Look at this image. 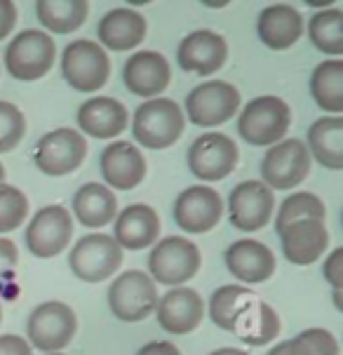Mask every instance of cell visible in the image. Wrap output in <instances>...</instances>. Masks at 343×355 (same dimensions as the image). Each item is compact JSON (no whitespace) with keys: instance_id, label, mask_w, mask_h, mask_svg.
Here are the masks:
<instances>
[{"instance_id":"obj_9","label":"cell","mask_w":343,"mask_h":355,"mask_svg":"<svg viewBox=\"0 0 343 355\" xmlns=\"http://www.w3.org/2000/svg\"><path fill=\"white\" fill-rule=\"evenodd\" d=\"M310 174V153L301 139H282L261 160V179L270 191H292Z\"/></svg>"},{"instance_id":"obj_14","label":"cell","mask_w":343,"mask_h":355,"mask_svg":"<svg viewBox=\"0 0 343 355\" xmlns=\"http://www.w3.org/2000/svg\"><path fill=\"white\" fill-rule=\"evenodd\" d=\"M275 209V193L263 182H243L228 196V219L238 231L252 233L268 226Z\"/></svg>"},{"instance_id":"obj_16","label":"cell","mask_w":343,"mask_h":355,"mask_svg":"<svg viewBox=\"0 0 343 355\" xmlns=\"http://www.w3.org/2000/svg\"><path fill=\"white\" fill-rule=\"evenodd\" d=\"M228 59V43L224 35L200 28V31L188 33L179 43L177 62L184 71L197 76H212Z\"/></svg>"},{"instance_id":"obj_35","label":"cell","mask_w":343,"mask_h":355,"mask_svg":"<svg viewBox=\"0 0 343 355\" xmlns=\"http://www.w3.org/2000/svg\"><path fill=\"white\" fill-rule=\"evenodd\" d=\"M28 214V198L17 186L0 184V233L17 231Z\"/></svg>"},{"instance_id":"obj_20","label":"cell","mask_w":343,"mask_h":355,"mask_svg":"<svg viewBox=\"0 0 343 355\" xmlns=\"http://www.w3.org/2000/svg\"><path fill=\"white\" fill-rule=\"evenodd\" d=\"M226 268L240 282L258 285L275 273V254L258 240H236L226 250Z\"/></svg>"},{"instance_id":"obj_25","label":"cell","mask_w":343,"mask_h":355,"mask_svg":"<svg viewBox=\"0 0 343 355\" xmlns=\"http://www.w3.org/2000/svg\"><path fill=\"white\" fill-rule=\"evenodd\" d=\"M256 31L270 50H287L304 35V17L292 5H268L258 15Z\"/></svg>"},{"instance_id":"obj_43","label":"cell","mask_w":343,"mask_h":355,"mask_svg":"<svg viewBox=\"0 0 343 355\" xmlns=\"http://www.w3.org/2000/svg\"><path fill=\"white\" fill-rule=\"evenodd\" d=\"M209 355H249V353L240 351V348H219V351H214V353H209Z\"/></svg>"},{"instance_id":"obj_11","label":"cell","mask_w":343,"mask_h":355,"mask_svg":"<svg viewBox=\"0 0 343 355\" xmlns=\"http://www.w3.org/2000/svg\"><path fill=\"white\" fill-rule=\"evenodd\" d=\"M87 155V141L78 130L62 128L45 135L33 153L35 167L47 177H64L76 172Z\"/></svg>"},{"instance_id":"obj_2","label":"cell","mask_w":343,"mask_h":355,"mask_svg":"<svg viewBox=\"0 0 343 355\" xmlns=\"http://www.w3.org/2000/svg\"><path fill=\"white\" fill-rule=\"evenodd\" d=\"M290 125V106H287V101L273 97V94L252 99L238 118L240 137L252 146H275L278 141L285 139Z\"/></svg>"},{"instance_id":"obj_44","label":"cell","mask_w":343,"mask_h":355,"mask_svg":"<svg viewBox=\"0 0 343 355\" xmlns=\"http://www.w3.org/2000/svg\"><path fill=\"white\" fill-rule=\"evenodd\" d=\"M334 306L339 311H343V299H341V292L339 290H334Z\"/></svg>"},{"instance_id":"obj_36","label":"cell","mask_w":343,"mask_h":355,"mask_svg":"<svg viewBox=\"0 0 343 355\" xmlns=\"http://www.w3.org/2000/svg\"><path fill=\"white\" fill-rule=\"evenodd\" d=\"M26 135V118L10 101H0V153H10Z\"/></svg>"},{"instance_id":"obj_47","label":"cell","mask_w":343,"mask_h":355,"mask_svg":"<svg viewBox=\"0 0 343 355\" xmlns=\"http://www.w3.org/2000/svg\"><path fill=\"white\" fill-rule=\"evenodd\" d=\"M0 320H3V306H0Z\"/></svg>"},{"instance_id":"obj_22","label":"cell","mask_w":343,"mask_h":355,"mask_svg":"<svg viewBox=\"0 0 343 355\" xmlns=\"http://www.w3.org/2000/svg\"><path fill=\"white\" fill-rule=\"evenodd\" d=\"M160 236V216L150 205L137 202L125 207L118 214L116 228H113V240L120 245V250L139 252L155 245Z\"/></svg>"},{"instance_id":"obj_10","label":"cell","mask_w":343,"mask_h":355,"mask_svg":"<svg viewBox=\"0 0 343 355\" xmlns=\"http://www.w3.org/2000/svg\"><path fill=\"white\" fill-rule=\"evenodd\" d=\"M240 108V92L226 80H207L186 97V116L197 128H216L231 120Z\"/></svg>"},{"instance_id":"obj_24","label":"cell","mask_w":343,"mask_h":355,"mask_svg":"<svg viewBox=\"0 0 343 355\" xmlns=\"http://www.w3.org/2000/svg\"><path fill=\"white\" fill-rule=\"evenodd\" d=\"M97 35L99 43L108 50H134L146 38V19L134 8H116L101 17Z\"/></svg>"},{"instance_id":"obj_30","label":"cell","mask_w":343,"mask_h":355,"mask_svg":"<svg viewBox=\"0 0 343 355\" xmlns=\"http://www.w3.org/2000/svg\"><path fill=\"white\" fill-rule=\"evenodd\" d=\"M89 5L85 0H40L35 15L52 33H73L85 24Z\"/></svg>"},{"instance_id":"obj_15","label":"cell","mask_w":343,"mask_h":355,"mask_svg":"<svg viewBox=\"0 0 343 355\" xmlns=\"http://www.w3.org/2000/svg\"><path fill=\"white\" fill-rule=\"evenodd\" d=\"M224 200L209 186H191L174 202V221L186 233H207L219 224Z\"/></svg>"},{"instance_id":"obj_1","label":"cell","mask_w":343,"mask_h":355,"mask_svg":"<svg viewBox=\"0 0 343 355\" xmlns=\"http://www.w3.org/2000/svg\"><path fill=\"white\" fill-rule=\"evenodd\" d=\"M184 125L186 120L177 101L155 97L137 108L134 120H132V135L143 148L160 151V148L172 146L184 135Z\"/></svg>"},{"instance_id":"obj_26","label":"cell","mask_w":343,"mask_h":355,"mask_svg":"<svg viewBox=\"0 0 343 355\" xmlns=\"http://www.w3.org/2000/svg\"><path fill=\"white\" fill-rule=\"evenodd\" d=\"M233 334L247 346H266L280 334V315L261 299H254L238 313L233 322Z\"/></svg>"},{"instance_id":"obj_41","label":"cell","mask_w":343,"mask_h":355,"mask_svg":"<svg viewBox=\"0 0 343 355\" xmlns=\"http://www.w3.org/2000/svg\"><path fill=\"white\" fill-rule=\"evenodd\" d=\"M137 355H182V351L172 341H150V344L139 348Z\"/></svg>"},{"instance_id":"obj_4","label":"cell","mask_w":343,"mask_h":355,"mask_svg":"<svg viewBox=\"0 0 343 355\" xmlns=\"http://www.w3.org/2000/svg\"><path fill=\"white\" fill-rule=\"evenodd\" d=\"M57 59V45L38 28L17 33L5 50V69L12 78L31 83L43 78Z\"/></svg>"},{"instance_id":"obj_3","label":"cell","mask_w":343,"mask_h":355,"mask_svg":"<svg viewBox=\"0 0 343 355\" xmlns=\"http://www.w3.org/2000/svg\"><path fill=\"white\" fill-rule=\"evenodd\" d=\"M202 257L188 238L170 236L160 240L148 254V278L158 285H184L200 270Z\"/></svg>"},{"instance_id":"obj_32","label":"cell","mask_w":343,"mask_h":355,"mask_svg":"<svg viewBox=\"0 0 343 355\" xmlns=\"http://www.w3.org/2000/svg\"><path fill=\"white\" fill-rule=\"evenodd\" d=\"M308 35L320 52L332 57L343 54V10L327 8L315 12L308 21Z\"/></svg>"},{"instance_id":"obj_38","label":"cell","mask_w":343,"mask_h":355,"mask_svg":"<svg viewBox=\"0 0 343 355\" xmlns=\"http://www.w3.org/2000/svg\"><path fill=\"white\" fill-rule=\"evenodd\" d=\"M0 355H33L28 341H24L17 334H3L0 336Z\"/></svg>"},{"instance_id":"obj_34","label":"cell","mask_w":343,"mask_h":355,"mask_svg":"<svg viewBox=\"0 0 343 355\" xmlns=\"http://www.w3.org/2000/svg\"><path fill=\"white\" fill-rule=\"evenodd\" d=\"M287 346H290V355H341L336 336L322 327L304 329L292 341H287Z\"/></svg>"},{"instance_id":"obj_42","label":"cell","mask_w":343,"mask_h":355,"mask_svg":"<svg viewBox=\"0 0 343 355\" xmlns=\"http://www.w3.org/2000/svg\"><path fill=\"white\" fill-rule=\"evenodd\" d=\"M268 355H290V346H287V341H282V344L270 348Z\"/></svg>"},{"instance_id":"obj_6","label":"cell","mask_w":343,"mask_h":355,"mask_svg":"<svg viewBox=\"0 0 343 355\" xmlns=\"http://www.w3.org/2000/svg\"><path fill=\"white\" fill-rule=\"evenodd\" d=\"M158 285L143 270H125L108 287V306L120 322L146 320L158 306Z\"/></svg>"},{"instance_id":"obj_7","label":"cell","mask_w":343,"mask_h":355,"mask_svg":"<svg viewBox=\"0 0 343 355\" xmlns=\"http://www.w3.org/2000/svg\"><path fill=\"white\" fill-rule=\"evenodd\" d=\"M123 263V250L106 233H89L73 245L69 254V266L82 282H104L118 273Z\"/></svg>"},{"instance_id":"obj_19","label":"cell","mask_w":343,"mask_h":355,"mask_svg":"<svg viewBox=\"0 0 343 355\" xmlns=\"http://www.w3.org/2000/svg\"><path fill=\"white\" fill-rule=\"evenodd\" d=\"M158 322L170 334H188L202 322L204 302L191 287H172L165 297L158 299Z\"/></svg>"},{"instance_id":"obj_46","label":"cell","mask_w":343,"mask_h":355,"mask_svg":"<svg viewBox=\"0 0 343 355\" xmlns=\"http://www.w3.org/2000/svg\"><path fill=\"white\" fill-rule=\"evenodd\" d=\"M0 184H5V167H3V162H0Z\"/></svg>"},{"instance_id":"obj_29","label":"cell","mask_w":343,"mask_h":355,"mask_svg":"<svg viewBox=\"0 0 343 355\" xmlns=\"http://www.w3.org/2000/svg\"><path fill=\"white\" fill-rule=\"evenodd\" d=\"M310 94L315 104L327 113L343 111V62L327 59L317 64L310 76Z\"/></svg>"},{"instance_id":"obj_39","label":"cell","mask_w":343,"mask_h":355,"mask_svg":"<svg viewBox=\"0 0 343 355\" xmlns=\"http://www.w3.org/2000/svg\"><path fill=\"white\" fill-rule=\"evenodd\" d=\"M19 261V252H17V245L12 243L10 238H0V275L10 273L12 268Z\"/></svg>"},{"instance_id":"obj_13","label":"cell","mask_w":343,"mask_h":355,"mask_svg":"<svg viewBox=\"0 0 343 355\" xmlns=\"http://www.w3.org/2000/svg\"><path fill=\"white\" fill-rule=\"evenodd\" d=\"M73 238V219L62 205H47L26 228V248L33 257L52 259L69 248Z\"/></svg>"},{"instance_id":"obj_23","label":"cell","mask_w":343,"mask_h":355,"mask_svg":"<svg viewBox=\"0 0 343 355\" xmlns=\"http://www.w3.org/2000/svg\"><path fill=\"white\" fill-rule=\"evenodd\" d=\"M78 125L82 135L94 139H113L127 128V108L113 97H92L78 108Z\"/></svg>"},{"instance_id":"obj_45","label":"cell","mask_w":343,"mask_h":355,"mask_svg":"<svg viewBox=\"0 0 343 355\" xmlns=\"http://www.w3.org/2000/svg\"><path fill=\"white\" fill-rule=\"evenodd\" d=\"M207 8H226V0H216V3H212V0H207Z\"/></svg>"},{"instance_id":"obj_33","label":"cell","mask_w":343,"mask_h":355,"mask_svg":"<svg viewBox=\"0 0 343 355\" xmlns=\"http://www.w3.org/2000/svg\"><path fill=\"white\" fill-rule=\"evenodd\" d=\"M306 219L324 221L327 219V207H324V202L315 193L299 191V193H292L282 200L278 209V219H275V228L280 233L290 224H294V221H306Z\"/></svg>"},{"instance_id":"obj_5","label":"cell","mask_w":343,"mask_h":355,"mask_svg":"<svg viewBox=\"0 0 343 355\" xmlns=\"http://www.w3.org/2000/svg\"><path fill=\"white\" fill-rule=\"evenodd\" d=\"M62 76L78 92H97L111 76L108 54L94 40H73L62 52Z\"/></svg>"},{"instance_id":"obj_17","label":"cell","mask_w":343,"mask_h":355,"mask_svg":"<svg viewBox=\"0 0 343 355\" xmlns=\"http://www.w3.org/2000/svg\"><path fill=\"white\" fill-rule=\"evenodd\" d=\"M123 78L132 94L143 97L148 101V99H155L158 94H162L167 89L170 78H172V69H170V62H167L160 52L143 50V52L132 54L127 62H125Z\"/></svg>"},{"instance_id":"obj_37","label":"cell","mask_w":343,"mask_h":355,"mask_svg":"<svg viewBox=\"0 0 343 355\" xmlns=\"http://www.w3.org/2000/svg\"><path fill=\"white\" fill-rule=\"evenodd\" d=\"M322 275L334 290L341 292L343 287V250L336 248L332 254L324 259V266H322Z\"/></svg>"},{"instance_id":"obj_21","label":"cell","mask_w":343,"mask_h":355,"mask_svg":"<svg viewBox=\"0 0 343 355\" xmlns=\"http://www.w3.org/2000/svg\"><path fill=\"white\" fill-rule=\"evenodd\" d=\"M282 240V254L294 266H308L324 254L329 245V233L324 221H294L278 233Z\"/></svg>"},{"instance_id":"obj_31","label":"cell","mask_w":343,"mask_h":355,"mask_svg":"<svg viewBox=\"0 0 343 355\" xmlns=\"http://www.w3.org/2000/svg\"><path fill=\"white\" fill-rule=\"evenodd\" d=\"M254 299H256V294L252 292L249 287L224 285L212 292V299H209V318H212V322L216 327L231 332L238 313L243 311L247 304L254 302Z\"/></svg>"},{"instance_id":"obj_27","label":"cell","mask_w":343,"mask_h":355,"mask_svg":"<svg viewBox=\"0 0 343 355\" xmlns=\"http://www.w3.org/2000/svg\"><path fill=\"white\" fill-rule=\"evenodd\" d=\"M73 214L85 228H104L118 216V200L108 186L89 182L76 191Z\"/></svg>"},{"instance_id":"obj_48","label":"cell","mask_w":343,"mask_h":355,"mask_svg":"<svg viewBox=\"0 0 343 355\" xmlns=\"http://www.w3.org/2000/svg\"><path fill=\"white\" fill-rule=\"evenodd\" d=\"M50 355H64V353H50Z\"/></svg>"},{"instance_id":"obj_28","label":"cell","mask_w":343,"mask_h":355,"mask_svg":"<svg viewBox=\"0 0 343 355\" xmlns=\"http://www.w3.org/2000/svg\"><path fill=\"white\" fill-rule=\"evenodd\" d=\"M308 153L327 170H343V118L324 116L308 130Z\"/></svg>"},{"instance_id":"obj_8","label":"cell","mask_w":343,"mask_h":355,"mask_svg":"<svg viewBox=\"0 0 343 355\" xmlns=\"http://www.w3.org/2000/svg\"><path fill=\"white\" fill-rule=\"evenodd\" d=\"M28 341L45 353H59L73 341L78 329L76 311L62 302H45L28 315Z\"/></svg>"},{"instance_id":"obj_18","label":"cell","mask_w":343,"mask_h":355,"mask_svg":"<svg viewBox=\"0 0 343 355\" xmlns=\"http://www.w3.org/2000/svg\"><path fill=\"white\" fill-rule=\"evenodd\" d=\"M101 177L116 191H132L146 177V160L132 141H113L101 151Z\"/></svg>"},{"instance_id":"obj_12","label":"cell","mask_w":343,"mask_h":355,"mask_svg":"<svg viewBox=\"0 0 343 355\" xmlns=\"http://www.w3.org/2000/svg\"><path fill=\"white\" fill-rule=\"evenodd\" d=\"M240 151L231 137L221 132L200 135L188 146V167L202 182H221L238 167Z\"/></svg>"},{"instance_id":"obj_40","label":"cell","mask_w":343,"mask_h":355,"mask_svg":"<svg viewBox=\"0 0 343 355\" xmlns=\"http://www.w3.org/2000/svg\"><path fill=\"white\" fill-rule=\"evenodd\" d=\"M17 24V8L10 0H0V40H5L12 33Z\"/></svg>"}]
</instances>
